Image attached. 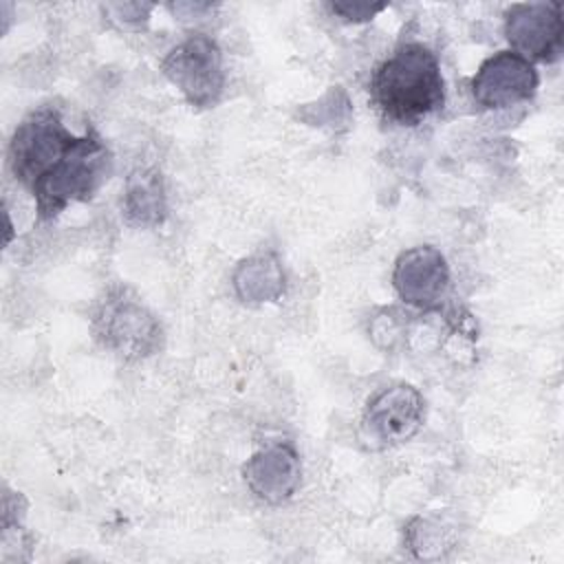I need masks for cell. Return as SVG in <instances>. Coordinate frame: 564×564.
<instances>
[{"label": "cell", "instance_id": "obj_1", "mask_svg": "<svg viewBox=\"0 0 564 564\" xmlns=\"http://www.w3.org/2000/svg\"><path fill=\"white\" fill-rule=\"evenodd\" d=\"M7 159L15 181L33 194L40 220L88 200L112 167L101 137L93 128L84 134L70 132L53 106H42L18 123Z\"/></svg>", "mask_w": 564, "mask_h": 564}, {"label": "cell", "instance_id": "obj_9", "mask_svg": "<svg viewBox=\"0 0 564 564\" xmlns=\"http://www.w3.org/2000/svg\"><path fill=\"white\" fill-rule=\"evenodd\" d=\"M247 487L264 502L289 500L302 480L300 456L289 443H273L256 452L242 467Z\"/></svg>", "mask_w": 564, "mask_h": 564}, {"label": "cell", "instance_id": "obj_6", "mask_svg": "<svg viewBox=\"0 0 564 564\" xmlns=\"http://www.w3.org/2000/svg\"><path fill=\"white\" fill-rule=\"evenodd\" d=\"M505 35L513 53L538 62H555L564 46L560 2H520L505 11Z\"/></svg>", "mask_w": 564, "mask_h": 564}, {"label": "cell", "instance_id": "obj_14", "mask_svg": "<svg viewBox=\"0 0 564 564\" xmlns=\"http://www.w3.org/2000/svg\"><path fill=\"white\" fill-rule=\"evenodd\" d=\"M152 4H141V2H130V4H108L106 11L117 13L115 20L121 22V26H132V29H141L148 22V13H150Z\"/></svg>", "mask_w": 564, "mask_h": 564}, {"label": "cell", "instance_id": "obj_7", "mask_svg": "<svg viewBox=\"0 0 564 564\" xmlns=\"http://www.w3.org/2000/svg\"><path fill=\"white\" fill-rule=\"evenodd\" d=\"M538 82L533 62L513 51H500L478 66L471 77V95L482 108L502 110L533 99Z\"/></svg>", "mask_w": 564, "mask_h": 564}, {"label": "cell", "instance_id": "obj_10", "mask_svg": "<svg viewBox=\"0 0 564 564\" xmlns=\"http://www.w3.org/2000/svg\"><path fill=\"white\" fill-rule=\"evenodd\" d=\"M165 189L156 170L139 167L128 176L123 192V214L130 225L152 227L165 218Z\"/></svg>", "mask_w": 564, "mask_h": 564}, {"label": "cell", "instance_id": "obj_2", "mask_svg": "<svg viewBox=\"0 0 564 564\" xmlns=\"http://www.w3.org/2000/svg\"><path fill=\"white\" fill-rule=\"evenodd\" d=\"M370 97L386 121L416 126L445 104V79L434 51L401 44L372 73Z\"/></svg>", "mask_w": 564, "mask_h": 564}, {"label": "cell", "instance_id": "obj_5", "mask_svg": "<svg viewBox=\"0 0 564 564\" xmlns=\"http://www.w3.org/2000/svg\"><path fill=\"white\" fill-rule=\"evenodd\" d=\"M425 401L410 383H392L375 392L361 416V436L372 447L410 441L423 425Z\"/></svg>", "mask_w": 564, "mask_h": 564}, {"label": "cell", "instance_id": "obj_13", "mask_svg": "<svg viewBox=\"0 0 564 564\" xmlns=\"http://www.w3.org/2000/svg\"><path fill=\"white\" fill-rule=\"evenodd\" d=\"M383 9V2H330V11L344 18L346 22H368Z\"/></svg>", "mask_w": 564, "mask_h": 564}, {"label": "cell", "instance_id": "obj_11", "mask_svg": "<svg viewBox=\"0 0 564 564\" xmlns=\"http://www.w3.org/2000/svg\"><path fill=\"white\" fill-rule=\"evenodd\" d=\"M234 286L245 302H267L282 293L284 275L275 258L256 256L236 269Z\"/></svg>", "mask_w": 564, "mask_h": 564}, {"label": "cell", "instance_id": "obj_8", "mask_svg": "<svg viewBox=\"0 0 564 564\" xmlns=\"http://www.w3.org/2000/svg\"><path fill=\"white\" fill-rule=\"evenodd\" d=\"M397 295L421 311H438L449 291V267L432 245L405 249L392 271Z\"/></svg>", "mask_w": 564, "mask_h": 564}, {"label": "cell", "instance_id": "obj_4", "mask_svg": "<svg viewBox=\"0 0 564 564\" xmlns=\"http://www.w3.org/2000/svg\"><path fill=\"white\" fill-rule=\"evenodd\" d=\"M93 326L97 339L126 359L148 357L161 346V324L143 304L128 297L123 289L108 293Z\"/></svg>", "mask_w": 564, "mask_h": 564}, {"label": "cell", "instance_id": "obj_3", "mask_svg": "<svg viewBox=\"0 0 564 564\" xmlns=\"http://www.w3.org/2000/svg\"><path fill=\"white\" fill-rule=\"evenodd\" d=\"M161 70L196 108L214 106L223 95V53L218 44L203 33H194L178 42L163 57Z\"/></svg>", "mask_w": 564, "mask_h": 564}, {"label": "cell", "instance_id": "obj_12", "mask_svg": "<svg viewBox=\"0 0 564 564\" xmlns=\"http://www.w3.org/2000/svg\"><path fill=\"white\" fill-rule=\"evenodd\" d=\"M447 544H449L447 533L441 531V527L432 520L416 518L408 527V546L416 551V557H423V560L441 557V551L449 549Z\"/></svg>", "mask_w": 564, "mask_h": 564}]
</instances>
